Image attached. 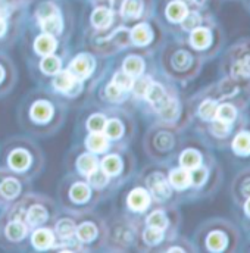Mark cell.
Returning <instances> with one entry per match:
<instances>
[{"instance_id": "1", "label": "cell", "mask_w": 250, "mask_h": 253, "mask_svg": "<svg viewBox=\"0 0 250 253\" xmlns=\"http://www.w3.org/2000/svg\"><path fill=\"white\" fill-rule=\"evenodd\" d=\"M93 66L94 62L88 55H80L71 62L69 71L78 78H87L93 72Z\"/></svg>"}, {"instance_id": "2", "label": "cell", "mask_w": 250, "mask_h": 253, "mask_svg": "<svg viewBox=\"0 0 250 253\" xmlns=\"http://www.w3.org/2000/svg\"><path fill=\"white\" fill-rule=\"evenodd\" d=\"M147 183H149V187L152 190V193H153L158 199L162 200V199L169 197L171 189H169V184H168V181L165 180L164 175H161V174H153V175H150V178L147 180Z\"/></svg>"}, {"instance_id": "3", "label": "cell", "mask_w": 250, "mask_h": 253, "mask_svg": "<svg viewBox=\"0 0 250 253\" xmlns=\"http://www.w3.org/2000/svg\"><path fill=\"white\" fill-rule=\"evenodd\" d=\"M146 97L149 99L152 106L155 109H158V111H161L168 103V100H169L167 93H165V90L159 84H150V87H149V90L146 93Z\"/></svg>"}, {"instance_id": "4", "label": "cell", "mask_w": 250, "mask_h": 253, "mask_svg": "<svg viewBox=\"0 0 250 253\" xmlns=\"http://www.w3.org/2000/svg\"><path fill=\"white\" fill-rule=\"evenodd\" d=\"M150 203V196L146 190L134 189L128 196V205L134 211H144Z\"/></svg>"}, {"instance_id": "5", "label": "cell", "mask_w": 250, "mask_h": 253, "mask_svg": "<svg viewBox=\"0 0 250 253\" xmlns=\"http://www.w3.org/2000/svg\"><path fill=\"white\" fill-rule=\"evenodd\" d=\"M34 47H36V50L40 55L47 56V55H52L55 52V49H56V40L53 39L52 34H47L46 33V34H42V36L37 37V40L34 43Z\"/></svg>"}, {"instance_id": "6", "label": "cell", "mask_w": 250, "mask_h": 253, "mask_svg": "<svg viewBox=\"0 0 250 253\" xmlns=\"http://www.w3.org/2000/svg\"><path fill=\"white\" fill-rule=\"evenodd\" d=\"M77 84H78L77 83V77L71 71H63L61 74H58L55 81H53V85L59 91H69Z\"/></svg>"}, {"instance_id": "7", "label": "cell", "mask_w": 250, "mask_h": 253, "mask_svg": "<svg viewBox=\"0 0 250 253\" xmlns=\"http://www.w3.org/2000/svg\"><path fill=\"white\" fill-rule=\"evenodd\" d=\"M52 112H53L52 106L49 103H46V102H37L31 108V117H33L34 121H39V123L49 121L50 117H52Z\"/></svg>"}, {"instance_id": "8", "label": "cell", "mask_w": 250, "mask_h": 253, "mask_svg": "<svg viewBox=\"0 0 250 253\" xmlns=\"http://www.w3.org/2000/svg\"><path fill=\"white\" fill-rule=\"evenodd\" d=\"M85 144L91 152L102 153L108 149V137L106 134H102V132H93L91 135H88Z\"/></svg>"}, {"instance_id": "9", "label": "cell", "mask_w": 250, "mask_h": 253, "mask_svg": "<svg viewBox=\"0 0 250 253\" xmlns=\"http://www.w3.org/2000/svg\"><path fill=\"white\" fill-rule=\"evenodd\" d=\"M30 155L25 150H15L10 153L9 156V165L10 168L16 169V171H24L28 168L30 165Z\"/></svg>"}, {"instance_id": "10", "label": "cell", "mask_w": 250, "mask_h": 253, "mask_svg": "<svg viewBox=\"0 0 250 253\" xmlns=\"http://www.w3.org/2000/svg\"><path fill=\"white\" fill-rule=\"evenodd\" d=\"M131 40H132L134 44H137V46L147 44V43L152 40V31H150L149 25H146V24L137 25V27L131 31Z\"/></svg>"}, {"instance_id": "11", "label": "cell", "mask_w": 250, "mask_h": 253, "mask_svg": "<svg viewBox=\"0 0 250 253\" xmlns=\"http://www.w3.org/2000/svg\"><path fill=\"white\" fill-rule=\"evenodd\" d=\"M169 183H171V186H174L175 189H187L188 186L191 184L190 172L186 171V169H174V171L169 174Z\"/></svg>"}, {"instance_id": "12", "label": "cell", "mask_w": 250, "mask_h": 253, "mask_svg": "<svg viewBox=\"0 0 250 253\" xmlns=\"http://www.w3.org/2000/svg\"><path fill=\"white\" fill-rule=\"evenodd\" d=\"M91 22L96 28H106L112 22V12L106 7H99L93 12Z\"/></svg>"}, {"instance_id": "13", "label": "cell", "mask_w": 250, "mask_h": 253, "mask_svg": "<svg viewBox=\"0 0 250 253\" xmlns=\"http://www.w3.org/2000/svg\"><path fill=\"white\" fill-rule=\"evenodd\" d=\"M33 245L37 248V249H49L52 245H53V234L52 231L43 228V230H37L34 234H33Z\"/></svg>"}, {"instance_id": "14", "label": "cell", "mask_w": 250, "mask_h": 253, "mask_svg": "<svg viewBox=\"0 0 250 253\" xmlns=\"http://www.w3.org/2000/svg\"><path fill=\"white\" fill-rule=\"evenodd\" d=\"M191 44L196 49H206L210 44V33L206 28H196L191 33Z\"/></svg>"}, {"instance_id": "15", "label": "cell", "mask_w": 250, "mask_h": 253, "mask_svg": "<svg viewBox=\"0 0 250 253\" xmlns=\"http://www.w3.org/2000/svg\"><path fill=\"white\" fill-rule=\"evenodd\" d=\"M180 162H181V165H183L184 169H194V168L200 167L202 158H200V153L199 152H196L193 149H188V150L181 153Z\"/></svg>"}, {"instance_id": "16", "label": "cell", "mask_w": 250, "mask_h": 253, "mask_svg": "<svg viewBox=\"0 0 250 253\" xmlns=\"http://www.w3.org/2000/svg\"><path fill=\"white\" fill-rule=\"evenodd\" d=\"M167 15L171 21L174 22H180L183 21V18L187 15V7L183 1H172L169 3V6L167 7Z\"/></svg>"}, {"instance_id": "17", "label": "cell", "mask_w": 250, "mask_h": 253, "mask_svg": "<svg viewBox=\"0 0 250 253\" xmlns=\"http://www.w3.org/2000/svg\"><path fill=\"white\" fill-rule=\"evenodd\" d=\"M144 69V62L138 56H129L124 62V71L131 77H140Z\"/></svg>"}, {"instance_id": "18", "label": "cell", "mask_w": 250, "mask_h": 253, "mask_svg": "<svg viewBox=\"0 0 250 253\" xmlns=\"http://www.w3.org/2000/svg\"><path fill=\"white\" fill-rule=\"evenodd\" d=\"M206 245H208V248H209L210 251H213V252H221V251H224L225 246H227V237H225V234L221 233V231H213V233L209 234Z\"/></svg>"}, {"instance_id": "19", "label": "cell", "mask_w": 250, "mask_h": 253, "mask_svg": "<svg viewBox=\"0 0 250 253\" xmlns=\"http://www.w3.org/2000/svg\"><path fill=\"white\" fill-rule=\"evenodd\" d=\"M42 21V28L47 33V34H59L61 30H62V21L58 15H52V16H47L44 19H40Z\"/></svg>"}, {"instance_id": "20", "label": "cell", "mask_w": 250, "mask_h": 253, "mask_svg": "<svg viewBox=\"0 0 250 253\" xmlns=\"http://www.w3.org/2000/svg\"><path fill=\"white\" fill-rule=\"evenodd\" d=\"M77 167H78V169H80L81 174L90 175L97 168V161L91 155H83V156H80V159L77 162Z\"/></svg>"}, {"instance_id": "21", "label": "cell", "mask_w": 250, "mask_h": 253, "mask_svg": "<svg viewBox=\"0 0 250 253\" xmlns=\"http://www.w3.org/2000/svg\"><path fill=\"white\" fill-rule=\"evenodd\" d=\"M233 149L239 155H250V132H240L233 141Z\"/></svg>"}, {"instance_id": "22", "label": "cell", "mask_w": 250, "mask_h": 253, "mask_svg": "<svg viewBox=\"0 0 250 253\" xmlns=\"http://www.w3.org/2000/svg\"><path fill=\"white\" fill-rule=\"evenodd\" d=\"M27 219L31 225H40L47 219V211L43 206H33L28 213H27Z\"/></svg>"}, {"instance_id": "23", "label": "cell", "mask_w": 250, "mask_h": 253, "mask_svg": "<svg viewBox=\"0 0 250 253\" xmlns=\"http://www.w3.org/2000/svg\"><path fill=\"white\" fill-rule=\"evenodd\" d=\"M96 234H97V230L91 222H85L80 225L77 230V237L80 239V242H84V243L93 242L96 239Z\"/></svg>"}, {"instance_id": "24", "label": "cell", "mask_w": 250, "mask_h": 253, "mask_svg": "<svg viewBox=\"0 0 250 253\" xmlns=\"http://www.w3.org/2000/svg\"><path fill=\"white\" fill-rule=\"evenodd\" d=\"M236 117H237V112H236L234 106H231V105H221V106L216 108L215 118L222 121V123L230 124V123H233L236 120Z\"/></svg>"}, {"instance_id": "25", "label": "cell", "mask_w": 250, "mask_h": 253, "mask_svg": "<svg viewBox=\"0 0 250 253\" xmlns=\"http://www.w3.org/2000/svg\"><path fill=\"white\" fill-rule=\"evenodd\" d=\"M141 9H143V6H141L140 0H125L123 3L121 12L125 18H137V16H140Z\"/></svg>"}, {"instance_id": "26", "label": "cell", "mask_w": 250, "mask_h": 253, "mask_svg": "<svg viewBox=\"0 0 250 253\" xmlns=\"http://www.w3.org/2000/svg\"><path fill=\"white\" fill-rule=\"evenodd\" d=\"M6 234L10 240H22L27 234V227L22 222H10L6 228Z\"/></svg>"}, {"instance_id": "27", "label": "cell", "mask_w": 250, "mask_h": 253, "mask_svg": "<svg viewBox=\"0 0 250 253\" xmlns=\"http://www.w3.org/2000/svg\"><path fill=\"white\" fill-rule=\"evenodd\" d=\"M121 161L117 156H106L102 162V168L108 175H117L121 171Z\"/></svg>"}, {"instance_id": "28", "label": "cell", "mask_w": 250, "mask_h": 253, "mask_svg": "<svg viewBox=\"0 0 250 253\" xmlns=\"http://www.w3.org/2000/svg\"><path fill=\"white\" fill-rule=\"evenodd\" d=\"M231 74L236 78H248L250 77V58L240 59L239 62H236L231 68Z\"/></svg>"}, {"instance_id": "29", "label": "cell", "mask_w": 250, "mask_h": 253, "mask_svg": "<svg viewBox=\"0 0 250 253\" xmlns=\"http://www.w3.org/2000/svg\"><path fill=\"white\" fill-rule=\"evenodd\" d=\"M88 196H90V190H88V187H87L84 183H77V184L72 186V189H71V197H72V200L77 202V203L85 202V200L88 199Z\"/></svg>"}, {"instance_id": "30", "label": "cell", "mask_w": 250, "mask_h": 253, "mask_svg": "<svg viewBox=\"0 0 250 253\" xmlns=\"http://www.w3.org/2000/svg\"><path fill=\"white\" fill-rule=\"evenodd\" d=\"M147 224H149V227L165 230L167 225H168V219H167V216H165V213L162 211H156V212L150 213V216L147 218Z\"/></svg>"}, {"instance_id": "31", "label": "cell", "mask_w": 250, "mask_h": 253, "mask_svg": "<svg viewBox=\"0 0 250 253\" xmlns=\"http://www.w3.org/2000/svg\"><path fill=\"white\" fill-rule=\"evenodd\" d=\"M216 108H218V105H216L213 100H206V102H203V103L200 105V108H199V115H200L203 120H206V121L213 120L215 115H216Z\"/></svg>"}, {"instance_id": "32", "label": "cell", "mask_w": 250, "mask_h": 253, "mask_svg": "<svg viewBox=\"0 0 250 253\" xmlns=\"http://www.w3.org/2000/svg\"><path fill=\"white\" fill-rule=\"evenodd\" d=\"M42 69L46 74H58L61 71V59L53 55H47L42 62Z\"/></svg>"}, {"instance_id": "33", "label": "cell", "mask_w": 250, "mask_h": 253, "mask_svg": "<svg viewBox=\"0 0 250 253\" xmlns=\"http://www.w3.org/2000/svg\"><path fill=\"white\" fill-rule=\"evenodd\" d=\"M19 190H21L19 183H18L16 180H12V178H9V180L3 181V184H1V187H0L1 194H3L4 197H7V199L15 197V196L19 193Z\"/></svg>"}, {"instance_id": "34", "label": "cell", "mask_w": 250, "mask_h": 253, "mask_svg": "<svg viewBox=\"0 0 250 253\" xmlns=\"http://www.w3.org/2000/svg\"><path fill=\"white\" fill-rule=\"evenodd\" d=\"M56 231L62 239H71L75 233V225L71 219H62L56 225Z\"/></svg>"}, {"instance_id": "35", "label": "cell", "mask_w": 250, "mask_h": 253, "mask_svg": "<svg viewBox=\"0 0 250 253\" xmlns=\"http://www.w3.org/2000/svg\"><path fill=\"white\" fill-rule=\"evenodd\" d=\"M88 177V180H90V183L96 187V189H100V187H103V186H106V183H108V180H109V175L102 169H94L90 175H87Z\"/></svg>"}, {"instance_id": "36", "label": "cell", "mask_w": 250, "mask_h": 253, "mask_svg": "<svg viewBox=\"0 0 250 253\" xmlns=\"http://www.w3.org/2000/svg\"><path fill=\"white\" fill-rule=\"evenodd\" d=\"M143 237H144V242H146V243H149V245H156V243H159V242L164 239V230L149 227V228L144 231Z\"/></svg>"}, {"instance_id": "37", "label": "cell", "mask_w": 250, "mask_h": 253, "mask_svg": "<svg viewBox=\"0 0 250 253\" xmlns=\"http://www.w3.org/2000/svg\"><path fill=\"white\" fill-rule=\"evenodd\" d=\"M103 129H105L106 137H109V138H118V137H121V134H123V126H121V123L117 121V120L106 121V126H105Z\"/></svg>"}, {"instance_id": "38", "label": "cell", "mask_w": 250, "mask_h": 253, "mask_svg": "<svg viewBox=\"0 0 250 253\" xmlns=\"http://www.w3.org/2000/svg\"><path fill=\"white\" fill-rule=\"evenodd\" d=\"M161 115L165 118V120H175L177 115H178V103L172 99L168 100V103L159 111Z\"/></svg>"}, {"instance_id": "39", "label": "cell", "mask_w": 250, "mask_h": 253, "mask_svg": "<svg viewBox=\"0 0 250 253\" xmlns=\"http://www.w3.org/2000/svg\"><path fill=\"white\" fill-rule=\"evenodd\" d=\"M106 126V118L103 115H93L87 121V126L91 132H100Z\"/></svg>"}, {"instance_id": "40", "label": "cell", "mask_w": 250, "mask_h": 253, "mask_svg": "<svg viewBox=\"0 0 250 253\" xmlns=\"http://www.w3.org/2000/svg\"><path fill=\"white\" fill-rule=\"evenodd\" d=\"M190 178H191V184H196V186H202L206 178H208V171L205 168H194L191 169V174H190Z\"/></svg>"}, {"instance_id": "41", "label": "cell", "mask_w": 250, "mask_h": 253, "mask_svg": "<svg viewBox=\"0 0 250 253\" xmlns=\"http://www.w3.org/2000/svg\"><path fill=\"white\" fill-rule=\"evenodd\" d=\"M172 63H174V66L177 69H186V68H188V65L191 63V58H190L187 52H178V53L174 55Z\"/></svg>"}, {"instance_id": "42", "label": "cell", "mask_w": 250, "mask_h": 253, "mask_svg": "<svg viewBox=\"0 0 250 253\" xmlns=\"http://www.w3.org/2000/svg\"><path fill=\"white\" fill-rule=\"evenodd\" d=\"M117 87H120L121 90H128L131 88L132 85V80H131V75H128L126 72H121V74H117L114 81H112Z\"/></svg>"}, {"instance_id": "43", "label": "cell", "mask_w": 250, "mask_h": 253, "mask_svg": "<svg viewBox=\"0 0 250 253\" xmlns=\"http://www.w3.org/2000/svg\"><path fill=\"white\" fill-rule=\"evenodd\" d=\"M200 21L202 19H200V16L197 13H187L183 18V28L188 30V31H193L200 25Z\"/></svg>"}, {"instance_id": "44", "label": "cell", "mask_w": 250, "mask_h": 253, "mask_svg": "<svg viewBox=\"0 0 250 253\" xmlns=\"http://www.w3.org/2000/svg\"><path fill=\"white\" fill-rule=\"evenodd\" d=\"M150 81L147 78H138L135 83H132V90L137 96H146L149 87H150Z\"/></svg>"}, {"instance_id": "45", "label": "cell", "mask_w": 250, "mask_h": 253, "mask_svg": "<svg viewBox=\"0 0 250 253\" xmlns=\"http://www.w3.org/2000/svg\"><path fill=\"white\" fill-rule=\"evenodd\" d=\"M230 131V126L227 123H222L219 120H216L213 124H212V132L218 137H225Z\"/></svg>"}, {"instance_id": "46", "label": "cell", "mask_w": 250, "mask_h": 253, "mask_svg": "<svg viewBox=\"0 0 250 253\" xmlns=\"http://www.w3.org/2000/svg\"><path fill=\"white\" fill-rule=\"evenodd\" d=\"M56 7L53 6V4H50V3H46V4H43L40 9H39V16H40V19H44V18H47V16H52V15H56Z\"/></svg>"}, {"instance_id": "47", "label": "cell", "mask_w": 250, "mask_h": 253, "mask_svg": "<svg viewBox=\"0 0 250 253\" xmlns=\"http://www.w3.org/2000/svg\"><path fill=\"white\" fill-rule=\"evenodd\" d=\"M106 94H108V97H109L112 102H117V100H120V99H121V96H123V90H121L120 87H117V85L112 83V84L108 87Z\"/></svg>"}, {"instance_id": "48", "label": "cell", "mask_w": 250, "mask_h": 253, "mask_svg": "<svg viewBox=\"0 0 250 253\" xmlns=\"http://www.w3.org/2000/svg\"><path fill=\"white\" fill-rule=\"evenodd\" d=\"M243 193H245L246 196H250V180H248V181L243 184Z\"/></svg>"}, {"instance_id": "49", "label": "cell", "mask_w": 250, "mask_h": 253, "mask_svg": "<svg viewBox=\"0 0 250 253\" xmlns=\"http://www.w3.org/2000/svg\"><path fill=\"white\" fill-rule=\"evenodd\" d=\"M4 30H6V24H4V21H3V19L0 18V36H1L3 33H4Z\"/></svg>"}, {"instance_id": "50", "label": "cell", "mask_w": 250, "mask_h": 253, "mask_svg": "<svg viewBox=\"0 0 250 253\" xmlns=\"http://www.w3.org/2000/svg\"><path fill=\"white\" fill-rule=\"evenodd\" d=\"M246 212H248V215H250V199L248 200V203H246Z\"/></svg>"}, {"instance_id": "51", "label": "cell", "mask_w": 250, "mask_h": 253, "mask_svg": "<svg viewBox=\"0 0 250 253\" xmlns=\"http://www.w3.org/2000/svg\"><path fill=\"white\" fill-rule=\"evenodd\" d=\"M1 78H3V69L0 68V81H1Z\"/></svg>"}]
</instances>
